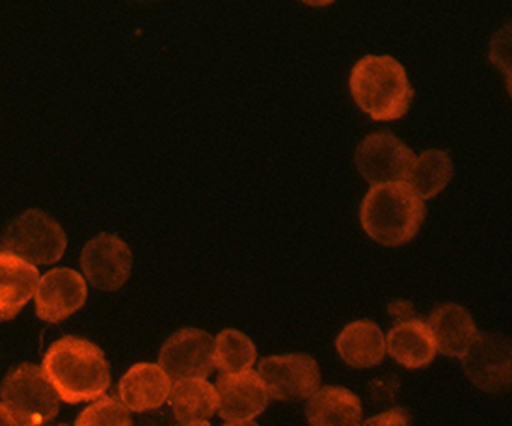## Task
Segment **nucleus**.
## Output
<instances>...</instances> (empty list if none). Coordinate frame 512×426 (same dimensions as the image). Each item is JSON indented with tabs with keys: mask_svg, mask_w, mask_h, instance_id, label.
Here are the masks:
<instances>
[{
	"mask_svg": "<svg viewBox=\"0 0 512 426\" xmlns=\"http://www.w3.org/2000/svg\"><path fill=\"white\" fill-rule=\"evenodd\" d=\"M41 369L62 402L81 404L105 397L110 387V367L105 352L92 341L66 335L53 343Z\"/></svg>",
	"mask_w": 512,
	"mask_h": 426,
	"instance_id": "nucleus-1",
	"label": "nucleus"
},
{
	"mask_svg": "<svg viewBox=\"0 0 512 426\" xmlns=\"http://www.w3.org/2000/svg\"><path fill=\"white\" fill-rule=\"evenodd\" d=\"M351 94L373 120H401L414 99L406 69L393 56L369 54L352 67Z\"/></svg>",
	"mask_w": 512,
	"mask_h": 426,
	"instance_id": "nucleus-2",
	"label": "nucleus"
},
{
	"mask_svg": "<svg viewBox=\"0 0 512 426\" xmlns=\"http://www.w3.org/2000/svg\"><path fill=\"white\" fill-rule=\"evenodd\" d=\"M427 216L425 201L406 183L371 187L360 209L365 233L384 246H403L418 235Z\"/></svg>",
	"mask_w": 512,
	"mask_h": 426,
	"instance_id": "nucleus-3",
	"label": "nucleus"
},
{
	"mask_svg": "<svg viewBox=\"0 0 512 426\" xmlns=\"http://www.w3.org/2000/svg\"><path fill=\"white\" fill-rule=\"evenodd\" d=\"M0 402L15 426H45L60 410V397L43 369L21 363L6 374L0 386Z\"/></svg>",
	"mask_w": 512,
	"mask_h": 426,
	"instance_id": "nucleus-4",
	"label": "nucleus"
},
{
	"mask_svg": "<svg viewBox=\"0 0 512 426\" xmlns=\"http://www.w3.org/2000/svg\"><path fill=\"white\" fill-rule=\"evenodd\" d=\"M62 226L40 209H28L12 220L0 237V250L14 253L30 265H53L66 252Z\"/></svg>",
	"mask_w": 512,
	"mask_h": 426,
	"instance_id": "nucleus-5",
	"label": "nucleus"
},
{
	"mask_svg": "<svg viewBox=\"0 0 512 426\" xmlns=\"http://www.w3.org/2000/svg\"><path fill=\"white\" fill-rule=\"evenodd\" d=\"M416 153L390 131L369 134L356 149V168L373 187L406 183Z\"/></svg>",
	"mask_w": 512,
	"mask_h": 426,
	"instance_id": "nucleus-6",
	"label": "nucleus"
},
{
	"mask_svg": "<svg viewBox=\"0 0 512 426\" xmlns=\"http://www.w3.org/2000/svg\"><path fill=\"white\" fill-rule=\"evenodd\" d=\"M213 354V335L198 328H183L162 345L159 365L172 382L207 380V376L215 371Z\"/></svg>",
	"mask_w": 512,
	"mask_h": 426,
	"instance_id": "nucleus-7",
	"label": "nucleus"
},
{
	"mask_svg": "<svg viewBox=\"0 0 512 426\" xmlns=\"http://www.w3.org/2000/svg\"><path fill=\"white\" fill-rule=\"evenodd\" d=\"M257 374L274 400L310 399L321 389L319 363L308 354L270 356L261 360Z\"/></svg>",
	"mask_w": 512,
	"mask_h": 426,
	"instance_id": "nucleus-8",
	"label": "nucleus"
},
{
	"mask_svg": "<svg viewBox=\"0 0 512 426\" xmlns=\"http://www.w3.org/2000/svg\"><path fill=\"white\" fill-rule=\"evenodd\" d=\"M462 369L475 386L486 393H499L511 387V341L477 332L472 345L460 358Z\"/></svg>",
	"mask_w": 512,
	"mask_h": 426,
	"instance_id": "nucleus-9",
	"label": "nucleus"
},
{
	"mask_svg": "<svg viewBox=\"0 0 512 426\" xmlns=\"http://www.w3.org/2000/svg\"><path fill=\"white\" fill-rule=\"evenodd\" d=\"M81 267L86 283L101 291H118L131 276L133 253L118 235L103 233L84 246Z\"/></svg>",
	"mask_w": 512,
	"mask_h": 426,
	"instance_id": "nucleus-10",
	"label": "nucleus"
},
{
	"mask_svg": "<svg viewBox=\"0 0 512 426\" xmlns=\"http://www.w3.org/2000/svg\"><path fill=\"white\" fill-rule=\"evenodd\" d=\"M88 298V283L73 268H53L38 281L36 315L45 322H62L77 313Z\"/></svg>",
	"mask_w": 512,
	"mask_h": 426,
	"instance_id": "nucleus-11",
	"label": "nucleus"
},
{
	"mask_svg": "<svg viewBox=\"0 0 512 426\" xmlns=\"http://www.w3.org/2000/svg\"><path fill=\"white\" fill-rule=\"evenodd\" d=\"M218 413L226 423L254 421L269 406V391L257 371L222 374L216 380Z\"/></svg>",
	"mask_w": 512,
	"mask_h": 426,
	"instance_id": "nucleus-12",
	"label": "nucleus"
},
{
	"mask_svg": "<svg viewBox=\"0 0 512 426\" xmlns=\"http://www.w3.org/2000/svg\"><path fill=\"white\" fill-rule=\"evenodd\" d=\"M401 311L391 309L397 317V324L391 328L386 337V352L393 360L406 369H423L436 358V345L431 328L425 320L418 319L412 311H403V302H397Z\"/></svg>",
	"mask_w": 512,
	"mask_h": 426,
	"instance_id": "nucleus-13",
	"label": "nucleus"
},
{
	"mask_svg": "<svg viewBox=\"0 0 512 426\" xmlns=\"http://www.w3.org/2000/svg\"><path fill=\"white\" fill-rule=\"evenodd\" d=\"M174 382L159 363H136L123 374L118 386L120 402L129 412L157 410L170 397Z\"/></svg>",
	"mask_w": 512,
	"mask_h": 426,
	"instance_id": "nucleus-14",
	"label": "nucleus"
},
{
	"mask_svg": "<svg viewBox=\"0 0 512 426\" xmlns=\"http://www.w3.org/2000/svg\"><path fill=\"white\" fill-rule=\"evenodd\" d=\"M40 272L34 265L0 250V320H12L34 298Z\"/></svg>",
	"mask_w": 512,
	"mask_h": 426,
	"instance_id": "nucleus-15",
	"label": "nucleus"
},
{
	"mask_svg": "<svg viewBox=\"0 0 512 426\" xmlns=\"http://www.w3.org/2000/svg\"><path fill=\"white\" fill-rule=\"evenodd\" d=\"M425 322L431 328L436 352L449 358H462L477 335L470 311L459 304L436 307Z\"/></svg>",
	"mask_w": 512,
	"mask_h": 426,
	"instance_id": "nucleus-16",
	"label": "nucleus"
},
{
	"mask_svg": "<svg viewBox=\"0 0 512 426\" xmlns=\"http://www.w3.org/2000/svg\"><path fill=\"white\" fill-rule=\"evenodd\" d=\"M336 348L347 365L369 369L386 358V335L373 320H354L337 335Z\"/></svg>",
	"mask_w": 512,
	"mask_h": 426,
	"instance_id": "nucleus-17",
	"label": "nucleus"
},
{
	"mask_svg": "<svg viewBox=\"0 0 512 426\" xmlns=\"http://www.w3.org/2000/svg\"><path fill=\"white\" fill-rule=\"evenodd\" d=\"M310 426H362V402L347 387H321L306 404Z\"/></svg>",
	"mask_w": 512,
	"mask_h": 426,
	"instance_id": "nucleus-18",
	"label": "nucleus"
},
{
	"mask_svg": "<svg viewBox=\"0 0 512 426\" xmlns=\"http://www.w3.org/2000/svg\"><path fill=\"white\" fill-rule=\"evenodd\" d=\"M170 404L181 425L209 423L218 412V395L207 380H181L174 382L170 391Z\"/></svg>",
	"mask_w": 512,
	"mask_h": 426,
	"instance_id": "nucleus-19",
	"label": "nucleus"
},
{
	"mask_svg": "<svg viewBox=\"0 0 512 426\" xmlns=\"http://www.w3.org/2000/svg\"><path fill=\"white\" fill-rule=\"evenodd\" d=\"M453 160L442 149L423 151L408 174L406 185L414 190L421 200L436 198L453 179Z\"/></svg>",
	"mask_w": 512,
	"mask_h": 426,
	"instance_id": "nucleus-20",
	"label": "nucleus"
},
{
	"mask_svg": "<svg viewBox=\"0 0 512 426\" xmlns=\"http://www.w3.org/2000/svg\"><path fill=\"white\" fill-rule=\"evenodd\" d=\"M215 369L222 374L252 371L257 360L254 341L239 330H224L215 337Z\"/></svg>",
	"mask_w": 512,
	"mask_h": 426,
	"instance_id": "nucleus-21",
	"label": "nucleus"
},
{
	"mask_svg": "<svg viewBox=\"0 0 512 426\" xmlns=\"http://www.w3.org/2000/svg\"><path fill=\"white\" fill-rule=\"evenodd\" d=\"M75 426H133V419L120 400L101 397L77 417Z\"/></svg>",
	"mask_w": 512,
	"mask_h": 426,
	"instance_id": "nucleus-22",
	"label": "nucleus"
},
{
	"mask_svg": "<svg viewBox=\"0 0 512 426\" xmlns=\"http://www.w3.org/2000/svg\"><path fill=\"white\" fill-rule=\"evenodd\" d=\"M362 426H410V415L403 408H393L367 419Z\"/></svg>",
	"mask_w": 512,
	"mask_h": 426,
	"instance_id": "nucleus-23",
	"label": "nucleus"
},
{
	"mask_svg": "<svg viewBox=\"0 0 512 426\" xmlns=\"http://www.w3.org/2000/svg\"><path fill=\"white\" fill-rule=\"evenodd\" d=\"M0 426H15L14 421L10 419V415H8V412L4 410L2 402H0Z\"/></svg>",
	"mask_w": 512,
	"mask_h": 426,
	"instance_id": "nucleus-24",
	"label": "nucleus"
},
{
	"mask_svg": "<svg viewBox=\"0 0 512 426\" xmlns=\"http://www.w3.org/2000/svg\"><path fill=\"white\" fill-rule=\"evenodd\" d=\"M224 426H259L256 421H237V423H226Z\"/></svg>",
	"mask_w": 512,
	"mask_h": 426,
	"instance_id": "nucleus-25",
	"label": "nucleus"
},
{
	"mask_svg": "<svg viewBox=\"0 0 512 426\" xmlns=\"http://www.w3.org/2000/svg\"><path fill=\"white\" fill-rule=\"evenodd\" d=\"M183 426H211L209 423H190V425H183Z\"/></svg>",
	"mask_w": 512,
	"mask_h": 426,
	"instance_id": "nucleus-26",
	"label": "nucleus"
},
{
	"mask_svg": "<svg viewBox=\"0 0 512 426\" xmlns=\"http://www.w3.org/2000/svg\"><path fill=\"white\" fill-rule=\"evenodd\" d=\"M60 426H68V425H60Z\"/></svg>",
	"mask_w": 512,
	"mask_h": 426,
	"instance_id": "nucleus-27",
	"label": "nucleus"
}]
</instances>
